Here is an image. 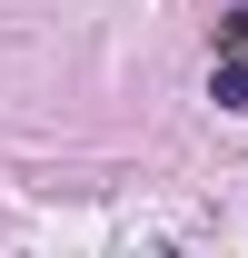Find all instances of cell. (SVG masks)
<instances>
[{"mask_svg":"<svg viewBox=\"0 0 248 258\" xmlns=\"http://www.w3.org/2000/svg\"><path fill=\"white\" fill-rule=\"evenodd\" d=\"M218 50H238V60H248V10H238V20H218Z\"/></svg>","mask_w":248,"mask_h":258,"instance_id":"2","label":"cell"},{"mask_svg":"<svg viewBox=\"0 0 248 258\" xmlns=\"http://www.w3.org/2000/svg\"><path fill=\"white\" fill-rule=\"evenodd\" d=\"M209 99H218V109H248V60H238V50L209 70Z\"/></svg>","mask_w":248,"mask_h":258,"instance_id":"1","label":"cell"}]
</instances>
